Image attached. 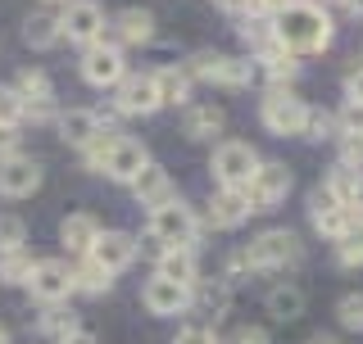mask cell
Returning a JSON list of instances; mask_svg holds the SVG:
<instances>
[{
	"label": "cell",
	"mask_w": 363,
	"mask_h": 344,
	"mask_svg": "<svg viewBox=\"0 0 363 344\" xmlns=\"http://www.w3.org/2000/svg\"><path fill=\"white\" fill-rule=\"evenodd\" d=\"M14 145H18V136L9 127H0V154H14Z\"/></svg>",
	"instance_id": "cell-48"
},
{
	"label": "cell",
	"mask_w": 363,
	"mask_h": 344,
	"mask_svg": "<svg viewBox=\"0 0 363 344\" xmlns=\"http://www.w3.org/2000/svg\"><path fill=\"white\" fill-rule=\"evenodd\" d=\"M345 105H363V64L350 68V77H345Z\"/></svg>",
	"instance_id": "cell-43"
},
{
	"label": "cell",
	"mask_w": 363,
	"mask_h": 344,
	"mask_svg": "<svg viewBox=\"0 0 363 344\" xmlns=\"http://www.w3.org/2000/svg\"><path fill=\"white\" fill-rule=\"evenodd\" d=\"M73 290H82V294H109V290H113V277L100 268V263L77 258V268H73Z\"/></svg>",
	"instance_id": "cell-30"
},
{
	"label": "cell",
	"mask_w": 363,
	"mask_h": 344,
	"mask_svg": "<svg viewBox=\"0 0 363 344\" xmlns=\"http://www.w3.org/2000/svg\"><path fill=\"white\" fill-rule=\"evenodd\" d=\"M272 23V41H277V50H286V55H323L327 45H332L336 37V23L332 14H327L323 5H313V0H300V5H291V9H281L277 18H268Z\"/></svg>",
	"instance_id": "cell-1"
},
{
	"label": "cell",
	"mask_w": 363,
	"mask_h": 344,
	"mask_svg": "<svg viewBox=\"0 0 363 344\" xmlns=\"http://www.w3.org/2000/svg\"><path fill=\"white\" fill-rule=\"evenodd\" d=\"M336 317H340V326H345V331H363V290L345 294V299L336 304Z\"/></svg>",
	"instance_id": "cell-38"
},
{
	"label": "cell",
	"mask_w": 363,
	"mask_h": 344,
	"mask_svg": "<svg viewBox=\"0 0 363 344\" xmlns=\"http://www.w3.org/2000/svg\"><path fill=\"white\" fill-rule=\"evenodd\" d=\"M204 217H209V227L213 231H232V227H241L245 217H250V200H245V190H213L209 195V204H204Z\"/></svg>",
	"instance_id": "cell-18"
},
{
	"label": "cell",
	"mask_w": 363,
	"mask_h": 344,
	"mask_svg": "<svg viewBox=\"0 0 363 344\" xmlns=\"http://www.w3.org/2000/svg\"><path fill=\"white\" fill-rule=\"evenodd\" d=\"M60 37L73 45H96L105 41V9L96 0H64V14H60Z\"/></svg>",
	"instance_id": "cell-8"
},
{
	"label": "cell",
	"mask_w": 363,
	"mask_h": 344,
	"mask_svg": "<svg viewBox=\"0 0 363 344\" xmlns=\"http://www.w3.org/2000/svg\"><path fill=\"white\" fill-rule=\"evenodd\" d=\"M113 136H118V132H109V127H105V132H100L96 141H91L86 150H82V164H86L91 172H100V164H105V154H109V145H113Z\"/></svg>",
	"instance_id": "cell-39"
},
{
	"label": "cell",
	"mask_w": 363,
	"mask_h": 344,
	"mask_svg": "<svg viewBox=\"0 0 363 344\" xmlns=\"http://www.w3.org/2000/svg\"><path fill=\"white\" fill-rule=\"evenodd\" d=\"M128 77V59H123V50L113 41H96L82 50V82L96 86V91H113Z\"/></svg>",
	"instance_id": "cell-9"
},
{
	"label": "cell",
	"mask_w": 363,
	"mask_h": 344,
	"mask_svg": "<svg viewBox=\"0 0 363 344\" xmlns=\"http://www.w3.org/2000/svg\"><path fill=\"white\" fill-rule=\"evenodd\" d=\"M150 164V150H145L136 136H113L105 164H100V172H105L109 181H123V186H132L136 177H141V168Z\"/></svg>",
	"instance_id": "cell-13"
},
{
	"label": "cell",
	"mask_w": 363,
	"mask_h": 344,
	"mask_svg": "<svg viewBox=\"0 0 363 344\" xmlns=\"http://www.w3.org/2000/svg\"><path fill=\"white\" fill-rule=\"evenodd\" d=\"M155 277L177 281V285H186V290H191V285L200 281V258H196V249H159Z\"/></svg>",
	"instance_id": "cell-22"
},
{
	"label": "cell",
	"mask_w": 363,
	"mask_h": 344,
	"mask_svg": "<svg viewBox=\"0 0 363 344\" xmlns=\"http://www.w3.org/2000/svg\"><path fill=\"white\" fill-rule=\"evenodd\" d=\"M304 136H309V141H340V122H336V113H327V109H309V127H304Z\"/></svg>",
	"instance_id": "cell-35"
},
{
	"label": "cell",
	"mask_w": 363,
	"mask_h": 344,
	"mask_svg": "<svg viewBox=\"0 0 363 344\" xmlns=\"http://www.w3.org/2000/svg\"><path fill=\"white\" fill-rule=\"evenodd\" d=\"M191 82H196V77L177 64L155 68V86H159V100H164V105H191Z\"/></svg>",
	"instance_id": "cell-27"
},
{
	"label": "cell",
	"mask_w": 363,
	"mask_h": 344,
	"mask_svg": "<svg viewBox=\"0 0 363 344\" xmlns=\"http://www.w3.org/2000/svg\"><path fill=\"white\" fill-rule=\"evenodd\" d=\"M268 313L277 317V322H295V317L304 313V294L295 290V285H272L268 290Z\"/></svg>",
	"instance_id": "cell-31"
},
{
	"label": "cell",
	"mask_w": 363,
	"mask_h": 344,
	"mask_svg": "<svg viewBox=\"0 0 363 344\" xmlns=\"http://www.w3.org/2000/svg\"><path fill=\"white\" fill-rule=\"evenodd\" d=\"M223 14H255V0H213Z\"/></svg>",
	"instance_id": "cell-47"
},
{
	"label": "cell",
	"mask_w": 363,
	"mask_h": 344,
	"mask_svg": "<svg viewBox=\"0 0 363 344\" xmlns=\"http://www.w3.org/2000/svg\"><path fill=\"white\" fill-rule=\"evenodd\" d=\"M241 254L250 263V272H281V268H295L304 258V245L291 227H268V231H259L250 240Z\"/></svg>",
	"instance_id": "cell-2"
},
{
	"label": "cell",
	"mask_w": 363,
	"mask_h": 344,
	"mask_svg": "<svg viewBox=\"0 0 363 344\" xmlns=\"http://www.w3.org/2000/svg\"><path fill=\"white\" fill-rule=\"evenodd\" d=\"M113 109L128 113V118H150V113L164 109L155 86V73H128L118 86H113Z\"/></svg>",
	"instance_id": "cell-11"
},
{
	"label": "cell",
	"mask_w": 363,
	"mask_h": 344,
	"mask_svg": "<svg viewBox=\"0 0 363 344\" xmlns=\"http://www.w3.org/2000/svg\"><path fill=\"white\" fill-rule=\"evenodd\" d=\"M173 344H223V340H218V331H213V326L196 322V326H182Z\"/></svg>",
	"instance_id": "cell-41"
},
{
	"label": "cell",
	"mask_w": 363,
	"mask_h": 344,
	"mask_svg": "<svg viewBox=\"0 0 363 344\" xmlns=\"http://www.w3.org/2000/svg\"><path fill=\"white\" fill-rule=\"evenodd\" d=\"M28 294L45 308L55 304H68V294H73V268H68L64 258H32V272H28Z\"/></svg>",
	"instance_id": "cell-7"
},
{
	"label": "cell",
	"mask_w": 363,
	"mask_h": 344,
	"mask_svg": "<svg viewBox=\"0 0 363 344\" xmlns=\"http://www.w3.org/2000/svg\"><path fill=\"white\" fill-rule=\"evenodd\" d=\"M64 344H96V336H91V331H77V336L64 340Z\"/></svg>",
	"instance_id": "cell-49"
},
{
	"label": "cell",
	"mask_w": 363,
	"mask_h": 344,
	"mask_svg": "<svg viewBox=\"0 0 363 344\" xmlns=\"http://www.w3.org/2000/svg\"><path fill=\"white\" fill-rule=\"evenodd\" d=\"M340 5H345V0H340Z\"/></svg>",
	"instance_id": "cell-53"
},
{
	"label": "cell",
	"mask_w": 363,
	"mask_h": 344,
	"mask_svg": "<svg viewBox=\"0 0 363 344\" xmlns=\"http://www.w3.org/2000/svg\"><path fill=\"white\" fill-rule=\"evenodd\" d=\"M191 77H204V82H218L227 91H241L259 77L255 59H236V55H218V50H200L191 64H182Z\"/></svg>",
	"instance_id": "cell-6"
},
{
	"label": "cell",
	"mask_w": 363,
	"mask_h": 344,
	"mask_svg": "<svg viewBox=\"0 0 363 344\" xmlns=\"http://www.w3.org/2000/svg\"><path fill=\"white\" fill-rule=\"evenodd\" d=\"M113 45H145L155 37V14L150 9H141V5H128V9H118V14H113Z\"/></svg>",
	"instance_id": "cell-20"
},
{
	"label": "cell",
	"mask_w": 363,
	"mask_h": 344,
	"mask_svg": "<svg viewBox=\"0 0 363 344\" xmlns=\"http://www.w3.org/2000/svg\"><path fill=\"white\" fill-rule=\"evenodd\" d=\"M23 118H28V105L18 100V91H14V86H0V127L18 132Z\"/></svg>",
	"instance_id": "cell-34"
},
{
	"label": "cell",
	"mask_w": 363,
	"mask_h": 344,
	"mask_svg": "<svg viewBox=\"0 0 363 344\" xmlns=\"http://www.w3.org/2000/svg\"><path fill=\"white\" fill-rule=\"evenodd\" d=\"M309 222H313V231L327 236V240H345L359 227L354 213H350L336 195H327L323 186H313V195H309Z\"/></svg>",
	"instance_id": "cell-12"
},
{
	"label": "cell",
	"mask_w": 363,
	"mask_h": 344,
	"mask_svg": "<svg viewBox=\"0 0 363 344\" xmlns=\"http://www.w3.org/2000/svg\"><path fill=\"white\" fill-rule=\"evenodd\" d=\"M255 68H264L272 86H286V82H295V77H300V59H295V55H286V50H277V45H272L268 55H259Z\"/></svg>",
	"instance_id": "cell-29"
},
{
	"label": "cell",
	"mask_w": 363,
	"mask_h": 344,
	"mask_svg": "<svg viewBox=\"0 0 363 344\" xmlns=\"http://www.w3.org/2000/svg\"><path fill=\"white\" fill-rule=\"evenodd\" d=\"M141 304H145V313H155V317H177V313H191V290L177 285V281L150 277L141 285Z\"/></svg>",
	"instance_id": "cell-15"
},
{
	"label": "cell",
	"mask_w": 363,
	"mask_h": 344,
	"mask_svg": "<svg viewBox=\"0 0 363 344\" xmlns=\"http://www.w3.org/2000/svg\"><path fill=\"white\" fill-rule=\"evenodd\" d=\"M37 331H41L45 340H60V344H64V340H73L77 331H82V317H77L73 308L55 304V308H45V313L37 317Z\"/></svg>",
	"instance_id": "cell-28"
},
{
	"label": "cell",
	"mask_w": 363,
	"mask_h": 344,
	"mask_svg": "<svg viewBox=\"0 0 363 344\" xmlns=\"http://www.w3.org/2000/svg\"><path fill=\"white\" fill-rule=\"evenodd\" d=\"M291 186H295V177H291V168H286V164H259V172L245 181L250 213H268V209H277V204L291 195Z\"/></svg>",
	"instance_id": "cell-10"
},
{
	"label": "cell",
	"mask_w": 363,
	"mask_h": 344,
	"mask_svg": "<svg viewBox=\"0 0 363 344\" xmlns=\"http://www.w3.org/2000/svg\"><path fill=\"white\" fill-rule=\"evenodd\" d=\"M86 258L100 263L109 277H118L123 268H132V263H136V236L132 231H100V240L91 245Z\"/></svg>",
	"instance_id": "cell-16"
},
{
	"label": "cell",
	"mask_w": 363,
	"mask_h": 344,
	"mask_svg": "<svg viewBox=\"0 0 363 344\" xmlns=\"http://www.w3.org/2000/svg\"><path fill=\"white\" fill-rule=\"evenodd\" d=\"M55 127H60V141H64V145L86 150V145L96 141L100 132H105V118H100L96 109H64L60 118H55Z\"/></svg>",
	"instance_id": "cell-17"
},
{
	"label": "cell",
	"mask_w": 363,
	"mask_h": 344,
	"mask_svg": "<svg viewBox=\"0 0 363 344\" xmlns=\"http://www.w3.org/2000/svg\"><path fill=\"white\" fill-rule=\"evenodd\" d=\"M14 91H18V100H23L28 109H45V105H55V82L41 73V68H23L18 82H14Z\"/></svg>",
	"instance_id": "cell-26"
},
{
	"label": "cell",
	"mask_w": 363,
	"mask_h": 344,
	"mask_svg": "<svg viewBox=\"0 0 363 344\" xmlns=\"http://www.w3.org/2000/svg\"><path fill=\"white\" fill-rule=\"evenodd\" d=\"M340 168L363 172V136H345L340 141Z\"/></svg>",
	"instance_id": "cell-42"
},
{
	"label": "cell",
	"mask_w": 363,
	"mask_h": 344,
	"mask_svg": "<svg viewBox=\"0 0 363 344\" xmlns=\"http://www.w3.org/2000/svg\"><path fill=\"white\" fill-rule=\"evenodd\" d=\"M41 186V164L32 154H0V195L5 200H28Z\"/></svg>",
	"instance_id": "cell-14"
},
{
	"label": "cell",
	"mask_w": 363,
	"mask_h": 344,
	"mask_svg": "<svg viewBox=\"0 0 363 344\" xmlns=\"http://www.w3.org/2000/svg\"><path fill=\"white\" fill-rule=\"evenodd\" d=\"M45 5H60V0H45Z\"/></svg>",
	"instance_id": "cell-52"
},
{
	"label": "cell",
	"mask_w": 363,
	"mask_h": 344,
	"mask_svg": "<svg viewBox=\"0 0 363 344\" xmlns=\"http://www.w3.org/2000/svg\"><path fill=\"white\" fill-rule=\"evenodd\" d=\"M309 344H336V340H309Z\"/></svg>",
	"instance_id": "cell-51"
},
{
	"label": "cell",
	"mask_w": 363,
	"mask_h": 344,
	"mask_svg": "<svg viewBox=\"0 0 363 344\" xmlns=\"http://www.w3.org/2000/svg\"><path fill=\"white\" fill-rule=\"evenodd\" d=\"M336 263L340 268H363V222L345 240H336Z\"/></svg>",
	"instance_id": "cell-36"
},
{
	"label": "cell",
	"mask_w": 363,
	"mask_h": 344,
	"mask_svg": "<svg viewBox=\"0 0 363 344\" xmlns=\"http://www.w3.org/2000/svg\"><path fill=\"white\" fill-rule=\"evenodd\" d=\"M227 308H232V285H227L223 277L218 281H196L191 285V313L200 317H227Z\"/></svg>",
	"instance_id": "cell-23"
},
{
	"label": "cell",
	"mask_w": 363,
	"mask_h": 344,
	"mask_svg": "<svg viewBox=\"0 0 363 344\" xmlns=\"http://www.w3.org/2000/svg\"><path fill=\"white\" fill-rule=\"evenodd\" d=\"M0 344H9V331L5 326H0Z\"/></svg>",
	"instance_id": "cell-50"
},
{
	"label": "cell",
	"mask_w": 363,
	"mask_h": 344,
	"mask_svg": "<svg viewBox=\"0 0 363 344\" xmlns=\"http://www.w3.org/2000/svg\"><path fill=\"white\" fill-rule=\"evenodd\" d=\"M28 272H32V258L23 254V249H18V254H0V285H5V281L23 285V281H28Z\"/></svg>",
	"instance_id": "cell-37"
},
{
	"label": "cell",
	"mask_w": 363,
	"mask_h": 344,
	"mask_svg": "<svg viewBox=\"0 0 363 344\" xmlns=\"http://www.w3.org/2000/svg\"><path fill=\"white\" fill-rule=\"evenodd\" d=\"M96 240H100V222H96L91 213H68L64 222H60V245L68 249V254L86 258Z\"/></svg>",
	"instance_id": "cell-21"
},
{
	"label": "cell",
	"mask_w": 363,
	"mask_h": 344,
	"mask_svg": "<svg viewBox=\"0 0 363 344\" xmlns=\"http://www.w3.org/2000/svg\"><path fill=\"white\" fill-rule=\"evenodd\" d=\"M241 41L255 50V59H259V55H268L272 45H277V41H272V23H268V18H255V14L241 23Z\"/></svg>",
	"instance_id": "cell-32"
},
{
	"label": "cell",
	"mask_w": 363,
	"mask_h": 344,
	"mask_svg": "<svg viewBox=\"0 0 363 344\" xmlns=\"http://www.w3.org/2000/svg\"><path fill=\"white\" fill-rule=\"evenodd\" d=\"M291 5H300V0H255V18H277Z\"/></svg>",
	"instance_id": "cell-44"
},
{
	"label": "cell",
	"mask_w": 363,
	"mask_h": 344,
	"mask_svg": "<svg viewBox=\"0 0 363 344\" xmlns=\"http://www.w3.org/2000/svg\"><path fill=\"white\" fill-rule=\"evenodd\" d=\"M28 245V222L18 213H0V254H18Z\"/></svg>",
	"instance_id": "cell-33"
},
{
	"label": "cell",
	"mask_w": 363,
	"mask_h": 344,
	"mask_svg": "<svg viewBox=\"0 0 363 344\" xmlns=\"http://www.w3.org/2000/svg\"><path fill=\"white\" fill-rule=\"evenodd\" d=\"M336 122H340V141H345V136H363V105L336 109Z\"/></svg>",
	"instance_id": "cell-40"
},
{
	"label": "cell",
	"mask_w": 363,
	"mask_h": 344,
	"mask_svg": "<svg viewBox=\"0 0 363 344\" xmlns=\"http://www.w3.org/2000/svg\"><path fill=\"white\" fill-rule=\"evenodd\" d=\"M132 195H136L141 209H164L168 200H177V186H173V177H168L159 164H145L141 177L132 181Z\"/></svg>",
	"instance_id": "cell-19"
},
{
	"label": "cell",
	"mask_w": 363,
	"mask_h": 344,
	"mask_svg": "<svg viewBox=\"0 0 363 344\" xmlns=\"http://www.w3.org/2000/svg\"><path fill=\"white\" fill-rule=\"evenodd\" d=\"M223 122H227V113L218 105H186V113H182V132L191 141H213L223 132Z\"/></svg>",
	"instance_id": "cell-24"
},
{
	"label": "cell",
	"mask_w": 363,
	"mask_h": 344,
	"mask_svg": "<svg viewBox=\"0 0 363 344\" xmlns=\"http://www.w3.org/2000/svg\"><path fill=\"white\" fill-rule=\"evenodd\" d=\"M23 41L32 45V50H55L64 37H60V14H50V9H37V14L23 18Z\"/></svg>",
	"instance_id": "cell-25"
},
{
	"label": "cell",
	"mask_w": 363,
	"mask_h": 344,
	"mask_svg": "<svg viewBox=\"0 0 363 344\" xmlns=\"http://www.w3.org/2000/svg\"><path fill=\"white\" fill-rule=\"evenodd\" d=\"M227 344H268V331L264 326H236V336Z\"/></svg>",
	"instance_id": "cell-45"
},
{
	"label": "cell",
	"mask_w": 363,
	"mask_h": 344,
	"mask_svg": "<svg viewBox=\"0 0 363 344\" xmlns=\"http://www.w3.org/2000/svg\"><path fill=\"white\" fill-rule=\"evenodd\" d=\"M150 240H159L164 249H196V240H200L196 209L182 200H168L164 209H150Z\"/></svg>",
	"instance_id": "cell-3"
},
{
	"label": "cell",
	"mask_w": 363,
	"mask_h": 344,
	"mask_svg": "<svg viewBox=\"0 0 363 344\" xmlns=\"http://www.w3.org/2000/svg\"><path fill=\"white\" fill-rule=\"evenodd\" d=\"M259 118H264V127L272 136H304V127H309V105H304L295 91L272 86L268 96L259 100Z\"/></svg>",
	"instance_id": "cell-5"
},
{
	"label": "cell",
	"mask_w": 363,
	"mask_h": 344,
	"mask_svg": "<svg viewBox=\"0 0 363 344\" xmlns=\"http://www.w3.org/2000/svg\"><path fill=\"white\" fill-rule=\"evenodd\" d=\"M350 213H354V222H363V172L354 177V190H350Z\"/></svg>",
	"instance_id": "cell-46"
},
{
	"label": "cell",
	"mask_w": 363,
	"mask_h": 344,
	"mask_svg": "<svg viewBox=\"0 0 363 344\" xmlns=\"http://www.w3.org/2000/svg\"><path fill=\"white\" fill-rule=\"evenodd\" d=\"M259 164H264V159L255 154V145L218 141L213 145V159H209V172H213V181H218L223 190H245V181L259 172Z\"/></svg>",
	"instance_id": "cell-4"
}]
</instances>
